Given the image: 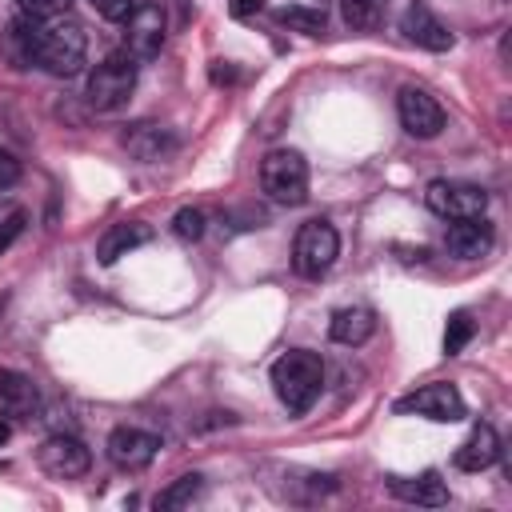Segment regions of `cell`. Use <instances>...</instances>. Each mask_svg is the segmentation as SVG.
I'll return each mask as SVG.
<instances>
[{
  "mask_svg": "<svg viewBox=\"0 0 512 512\" xmlns=\"http://www.w3.org/2000/svg\"><path fill=\"white\" fill-rule=\"evenodd\" d=\"M36 412V384L24 372L0 368V416H32Z\"/></svg>",
  "mask_w": 512,
  "mask_h": 512,
  "instance_id": "obj_17",
  "label": "cell"
},
{
  "mask_svg": "<svg viewBox=\"0 0 512 512\" xmlns=\"http://www.w3.org/2000/svg\"><path fill=\"white\" fill-rule=\"evenodd\" d=\"M396 412H416V416H428L440 424H456V420H464V396L456 384L436 380V384H424L412 396L396 400Z\"/></svg>",
  "mask_w": 512,
  "mask_h": 512,
  "instance_id": "obj_7",
  "label": "cell"
},
{
  "mask_svg": "<svg viewBox=\"0 0 512 512\" xmlns=\"http://www.w3.org/2000/svg\"><path fill=\"white\" fill-rule=\"evenodd\" d=\"M392 492H396L400 500L424 504V508L448 504V488H444V480H440L436 472H424V476H416V480H392Z\"/></svg>",
  "mask_w": 512,
  "mask_h": 512,
  "instance_id": "obj_19",
  "label": "cell"
},
{
  "mask_svg": "<svg viewBox=\"0 0 512 512\" xmlns=\"http://www.w3.org/2000/svg\"><path fill=\"white\" fill-rule=\"evenodd\" d=\"M472 332H476L472 316H468V312H452V316H448V328H444V356H460L464 344L472 340Z\"/></svg>",
  "mask_w": 512,
  "mask_h": 512,
  "instance_id": "obj_23",
  "label": "cell"
},
{
  "mask_svg": "<svg viewBox=\"0 0 512 512\" xmlns=\"http://www.w3.org/2000/svg\"><path fill=\"white\" fill-rule=\"evenodd\" d=\"M172 132L168 128H160V124H132L128 132H124V148L136 156V160H144V164H152V160H160V156H168L172 152Z\"/></svg>",
  "mask_w": 512,
  "mask_h": 512,
  "instance_id": "obj_18",
  "label": "cell"
},
{
  "mask_svg": "<svg viewBox=\"0 0 512 512\" xmlns=\"http://www.w3.org/2000/svg\"><path fill=\"white\" fill-rule=\"evenodd\" d=\"M104 448H108V460H112L116 468L140 472V468H148V464L156 460L160 436H156V432H144V428H116Z\"/></svg>",
  "mask_w": 512,
  "mask_h": 512,
  "instance_id": "obj_10",
  "label": "cell"
},
{
  "mask_svg": "<svg viewBox=\"0 0 512 512\" xmlns=\"http://www.w3.org/2000/svg\"><path fill=\"white\" fill-rule=\"evenodd\" d=\"M132 88H136V56L132 52H112L88 72V92L84 96L96 112H116V108L128 104Z\"/></svg>",
  "mask_w": 512,
  "mask_h": 512,
  "instance_id": "obj_3",
  "label": "cell"
},
{
  "mask_svg": "<svg viewBox=\"0 0 512 512\" xmlns=\"http://www.w3.org/2000/svg\"><path fill=\"white\" fill-rule=\"evenodd\" d=\"M320 384H324V360H320L316 352L292 348V352H284V356L272 364V388H276L280 404H284L292 416H304V412L316 404Z\"/></svg>",
  "mask_w": 512,
  "mask_h": 512,
  "instance_id": "obj_1",
  "label": "cell"
},
{
  "mask_svg": "<svg viewBox=\"0 0 512 512\" xmlns=\"http://www.w3.org/2000/svg\"><path fill=\"white\" fill-rule=\"evenodd\" d=\"M228 8H232V16H240V20H244V16L260 12V8H264V0H232Z\"/></svg>",
  "mask_w": 512,
  "mask_h": 512,
  "instance_id": "obj_30",
  "label": "cell"
},
{
  "mask_svg": "<svg viewBox=\"0 0 512 512\" xmlns=\"http://www.w3.org/2000/svg\"><path fill=\"white\" fill-rule=\"evenodd\" d=\"M496 244V232L484 216H468V220H452L448 232H444V248L456 256V260H480L488 256Z\"/></svg>",
  "mask_w": 512,
  "mask_h": 512,
  "instance_id": "obj_12",
  "label": "cell"
},
{
  "mask_svg": "<svg viewBox=\"0 0 512 512\" xmlns=\"http://www.w3.org/2000/svg\"><path fill=\"white\" fill-rule=\"evenodd\" d=\"M152 240V224H144V220H120V224H112L100 240H96V260L108 268V264H116L120 256H128V252H136L140 244H148Z\"/></svg>",
  "mask_w": 512,
  "mask_h": 512,
  "instance_id": "obj_13",
  "label": "cell"
},
{
  "mask_svg": "<svg viewBox=\"0 0 512 512\" xmlns=\"http://www.w3.org/2000/svg\"><path fill=\"white\" fill-rule=\"evenodd\" d=\"M424 204L444 216V220H468V216H484L488 208V192L480 184H464V180H432L424 188Z\"/></svg>",
  "mask_w": 512,
  "mask_h": 512,
  "instance_id": "obj_6",
  "label": "cell"
},
{
  "mask_svg": "<svg viewBox=\"0 0 512 512\" xmlns=\"http://www.w3.org/2000/svg\"><path fill=\"white\" fill-rule=\"evenodd\" d=\"M104 20H112V24H124L132 12H136V0H88Z\"/></svg>",
  "mask_w": 512,
  "mask_h": 512,
  "instance_id": "obj_27",
  "label": "cell"
},
{
  "mask_svg": "<svg viewBox=\"0 0 512 512\" xmlns=\"http://www.w3.org/2000/svg\"><path fill=\"white\" fill-rule=\"evenodd\" d=\"M396 112H400L404 132L416 136V140H432V136H440V128H444V108H440V100H436L432 92H424V88H400Z\"/></svg>",
  "mask_w": 512,
  "mask_h": 512,
  "instance_id": "obj_8",
  "label": "cell"
},
{
  "mask_svg": "<svg viewBox=\"0 0 512 512\" xmlns=\"http://www.w3.org/2000/svg\"><path fill=\"white\" fill-rule=\"evenodd\" d=\"M36 460H40V468H44L48 476H56V480H76V476H84V472H88L92 452L84 448V440L56 432V436H48V440L40 444Z\"/></svg>",
  "mask_w": 512,
  "mask_h": 512,
  "instance_id": "obj_9",
  "label": "cell"
},
{
  "mask_svg": "<svg viewBox=\"0 0 512 512\" xmlns=\"http://www.w3.org/2000/svg\"><path fill=\"white\" fill-rule=\"evenodd\" d=\"M16 8H20V16H24V20L48 24V20H60V16H68L72 0H16Z\"/></svg>",
  "mask_w": 512,
  "mask_h": 512,
  "instance_id": "obj_25",
  "label": "cell"
},
{
  "mask_svg": "<svg viewBox=\"0 0 512 512\" xmlns=\"http://www.w3.org/2000/svg\"><path fill=\"white\" fill-rule=\"evenodd\" d=\"M400 28H404V36H408L412 44H420V48H428V52H448V48H452V32H448L424 4H408Z\"/></svg>",
  "mask_w": 512,
  "mask_h": 512,
  "instance_id": "obj_14",
  "label": "cell"
},
{
  "mask_svg": "<svg viewBox=\"0 0 512 512\" xmlns=\"http://www.w3.org/2000/svg\"><path fill=\"white\" fill-rule=\"evenodd\" d=\"M276 20L288 24V28H296V32H308V36H320L324 32V8H296V4H288V8L276 12Z\"/></svg>",
  "mask_w": 512,
  "mask_h": 512,
  "instance_id": "obj_22",
  "label": "cell"
},
{
  "mask_svg": "<svg viewBox=\"0 0 512 512\" xmlns=\"http://www.w3.org/2000/svg\"><path fill=\"white\" fill-rule=\"evenodd\" d=\"M372 332H376V312H372V308H360V304L340 308V312L332 316V324H328V336H332L336 344H348V348L364 344Z\"/></svg>",
  "mask_w": 512,
  "mask_h": 512,
  "instance_id": "obj_16",
  "label": "cell"
},
{
  "mask_svg": "<svg viewBox=\"0 0 512 512\" xmlns=\"http://www.w3.org/2000/svg\"><path fill=\"white\" fill-rule=\"evenodd\" d=\"M384 4H388V0H340V16H344V24H348V28L368 32V28H376V24H380Z\"/></svg>",
  "mask_w": 512,
  "mask_h": 512,
  "instance_id": "obj_21",
  "label": "cell"
},
{
  "mask_svg": "<svg viewBox=\"0 0 512 512\" xmlns=\"http://www.w3.org/2000/svg\"><path fill=\"white\" fill-rule=\"evenodd\" d=\"M20 232H24V212L16 208V212H8V216L0 220V256L12 248V240H16Z\"/></svg>",
  "mask_w": 512,
  "mask_h": 512,
  "instance_id": "obj_28",
  "label": "cell"
},
{
  "mask_svg": "<svg viewBox=\"0 0 512 512\" xmlns=\"http://www.w3.org/2000/svg\"><path fill=\"white\" fill-rule=\"evenodd\" d=\"M456 468L460 472H484V468H492L496 460H500V436L488 428V424H476L472 432H468V440L456 448Z\"/></svg>",
  "mask_w": 512,
  "mask_h": 512,
  "instance_id": "obj_15",
  "label": "cell"
},
{
  "mask_svg": "<svg viewBox=\"0 0 512 512\" xmlns=\"http://www.w3.org/2000/svg\"><path fill=\"white\" fill-rule=\"evenodd\" d=\"M0 312H4V296H0Z\"/></svg>",
  "mask_w": 512,
  "mask_h": 512,
  "instance_id": "obj_32",
  "label": "cell"
},
{
  "mask_svg": "<svg viewBox=\"0 0 512 512\" xmlns=\"http://www.w3.org/2000/svg\"><path fill=\"white\" fill-rule=\"evenodd\" d=\"M4 56L16 64V68H28V64H36L32 56H36V20H12L8 24V32H4Z\"/></svg>",
  "mask_w": 512,
  "mask_h": 512,
  "instance_id": "obj_20",
  "label": "cell"
},
{
  "mask_svg": "<svg viewBox=\"0 0 512 512\" xmlns=\"http://www.w3.org/2000/svg\"><path fill=\"white\" fill-rule=\"evenodd\" d=\"M340 256V236L328 220H308L300 224L296 232V244H292V264L304 280H320Z\"/></svg>",
  "mask_w": 512,
  "mask_h": 512,
  "instance_id": "obj_5",
  "label": "cell"
},
{
  "mask_svg": "<svg viewBox=\"0 0 512 512\" xmlns=\"http://www.w3.org/2000/svg\"><path fill=\"white\" fill-rule=\"evenodd\" d=\"M4 440H8V424L0 420V444H4Z\"/></svg>",
  "mask_w": 512,
  "mask_h": 512,
  "instance_id": "obj_31",
  "label": "cell"
},
{
  "mask_svg": "<svg viewBox=\"0 0 512 512\" xmlns=\"http://www.w3.org/2000/svg\"><path fill=\"white\" fill-rule=\"evenodd\" d=\"M124 24H128V32H124L128 52L136 60H152L160 52V44H164V12H160V4H136V12Z\"/></svg>",
  "mask_w": 512,
  "mask_h": 512,
  "instance_id": "obj_11",
  "label": "cell"
},
{
  "mask_svg": "<svg viewBox=\"0 0 512 512\" xmlns=\"http://www.w3.org/2000/svg\"><path fill=\"white\" fill-rule=\"evenodd\" d=\"M84 28L68 16L60 20H48V24H36V64L48 72V76H76L84 68Z\"/></svg>",
  "mask_w": 512,
  "mask_h": 512,
  "instance_id": "obj_2",
  "label": "cell"
},
{
  "mask_svg": "<svg viewBox=\"0 0 512 512\" xmlns=\"http://www.w3.org/2000/svg\"><path fill=\"white\" fill-rule=\"evenodd\" d=\"M16 180H20V160H16L12 152H4V148H0V192H4V188H12Z\"/></svg>",
  "mask_w": 512,
  "mask_h": 512,
  "instance_id": "obj_29",
  "label": "cell"
},
{
  "mask_svg": "<svg viewBox=\"0 0 512 512\" xmlns=\"http://www.w3.org/2000/svg\"><path fill=\"white\" fill-rule=\"evenodd\" d=\"M172 232H176L180 240H200V236H204V212H200V208H180V212L172 216Z\"/></svg>",
  "mask_w": 512,
  "mask_h": 512,
  "instance_id": "obj_26",
  "label": "cell"
},
{
  "mask_svg": "<svg viewBox=\"0 0 512 512\" xmlns=\"http://www.w3.org/2000/svg\"><path fill=\"white\" fill-rule=\"evenodd\" d=\"M260 188L276 204H304L308 200V160L296 148H272L260 160Z\"/></svg>",
  "mask_w": 512,
  "mask_h": 512,
  "instance_id": "obj_4",
  "label": "cell"
},
{
  "mask_svg": "<svg viewBox=\"0 0 512 512\" xmlns=\"http://www.w3.org/2000/svg\"><path fill=\"white\" fill-rule=\"evenodd\" d=\"M196 492H200V476H196V472H192V476H180L176 484H168V488L156 496V508H184V504L196 500Z\"/></svg>",
  "mask_w": 512,
  "mask_h": 512,
  "instance_id": "obj_24",
  "label": "cell"
}]
</instances>
